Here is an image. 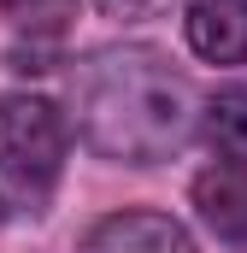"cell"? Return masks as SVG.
<instances>
[{
	"label": "cell",
	"instance_id": "obj_1",
	"mask_svg": "<svg viewBox=\"0 0 247 253\" xmlns=\"http://www.w3.org/2000/svg\"><path fill=\"white\" fill-rule=\"evenodd\" d=\"M71 112L88 153L106 165H159L200 129V94L188 71L159 47H100L71 71Z\"/></svg>",
	"mask_w": 247,
	"mask_h": 253
},
{
	"label": "cell",
	"instance_id": "obj_2",
	"mask_svg": "<svg viewBox=\"0 0 247 253\" xmlns=\"http://www.w3.org/2000/svg\"><path fill=\"white\" fill-rule=\"evenodd\" d=\"M71 124L47 94H0V177L30 200H47L65 177Z\"/></svg>",
	"mask_w": 247,
	"mask_h": 253
},
{
	"label": "cell",
	"instance_id": "obj_3",
	"mask_svg": "<svg viewBox=\"0 0 247 253\" xmlns=\"http://www.w3.org/2000/svg\"><path fill=\"white\" fill-rule=\"evenodd\" d=\"M77 253H200L194 236L171 212H147V206H124L88 224V236L77 242Z\"/></svg>",
	"mask_w": 247,
	"mask_h": 253
},
{
	"label": "cell",
	"instance_id": "obj_4",
	"mask_svg": "<svg viewBox=\"0 0 247 253\" xmlns=\"http://www.w3.org/2000/svg\"><path fill=\"white\" fill-rule=\"evenodd\" d=\"M194 212L224 248H247V159H212L194 177Z\"/></svg>",
	"mask_w": 247,
	"mask_h": 253
},
{
	"label": "cell",
	"instance_id": "obj_5",
	"mask_svg": "<svg viewBox=\"0 0 247 253\" xmlns=\"http://www.w3.org/2000/svg\"><path fill=\"white\" fill-rule=\"evenodd\" d=\"M183 36L206 65H247V0H194Z\"/></svg>",
	"mask_w": 247,
	"mask_h": 253
},
{
	"label": "cell",
	"instance_id": "obj_6",
	"mask_svg": "<svg viewBox=\"0 0 247 253\" xmlns=\"http://www.w3.org/2000/svg\"><path fill=\"white\" fill-rule=\"evenodd\" d=\"M200 135L212 141L218 159H247V88L242 83L212 88L200 100Z\"/></svg>",
	"mask_w": 247,
	"mask_h": 253
},
{
	"label": "cell",
	"instance_id": "obj_7",
	"mask_svg": "<svg viewBox=\"0 0 247 253\" xmlns=\"http://www.w3.org/2000/svg\"><path fill=\"white\" fill-rule=\"evenodd\" d=\"M77 6H82V0H0V18H6L12 30L47 42V36H59L65 24L77 18Z\"/></svg>",
	"mask_w": 247,
	"mask_h": 253
},
{
	"label": "cell",
	"instance_id": "obj_8",
	"mask_svg": "<svg viewBox=\"0 0 247 253\" xmlns=\"http://www.w3.org/2000/svg\"><path fill=\"white\" fill-rule=\"evenodd\" d=\"M106 18H118V24H141V18H159L171 0H94Z\"/></svg>",
	"mask_w": 247,
	"mask_h": 253
},
{
	"label": "cell",
	"instance_id": "obj_9",
	"mask_svg": "<svg viewBox=\"0 0 247 253\" xmlns=\"http://www.w3.org/2000/svg\"><path fill=\"white\" fill-rule=\"evenodd\" d=\"M0 224H6V200H0Z\"/></svg>",
	"mask_w": 247,
	"mask_h": 253
}]
</instances>
